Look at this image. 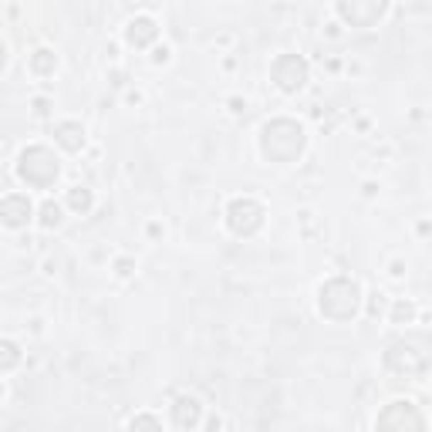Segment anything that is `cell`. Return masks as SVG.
Wrapping results in <instances>:
<instances>
[{
	"mask_svg": "<svg viewBox=\"0 0 432 432\" xmlns=\"http://www.w3.org/2000/svg\"><path fill=\"white\" fill-rule=\"evenodd\" d=\"M304 149V128L291 122V118H277L267 122L260 132V153L267 155L270 163H294Z\"/></svg>",
	"mask_w": 432,
	"mask_h": 432,
	"instance_id": "6da1fadb",
	"label": "cell"
},
{
	"mask_svg": "<svg viewBox=\"0 0 432 432\" xmlns=\"http://www.w3.org/2000/svg\"><path fill=\"white\" fill-rule=\"evenodd\" d=\"M358 304H361V291H358L355 280L348 277H331L328 284H321L318 291V307L321 314L331 321H348L355 318Z\"/></svg>",
	"mask_w": 432,
	"mask_h": 432,
	"instance_id": "7a4b0ae2",
	"label": "cell"
},
{
	"mask_svg": "<svg viewBox=\"0 0 432 432\" xmlns=\"http://www.w3.org/2000/svg\"><path fill=\"white\" fill-rule=\"evenodd\" d=\"M17 173H21L24 182L38 186V190H48L54 179H58L61 165H58V159H54L51 149H44V145H31V149L21 153V165H17Z\"/></svg>",
	"mask_w": 432,
	"mask_h": 432,
	"instance_id": "3957f363",
	"label": "cell"
},
{
	"mask_svg": "<svg viewBox=\"0 0 432 432\" xmlns=\"http://www.w3.org/2000/svg\"><path fill=\"white\" fill-rule=\"evenodd\" d=\"M227 223L237 237H250V233L264 227V206L250 200V196H240V200H233L227 206Z\"/></svg>",
	"mask_w": 432,
	"mask_h": 432,
	"instance_id": "277c9868",
	"label": "cell"
},
{
	"mask_svg": "<svg viewBox=\"0 0 432 432\" xmlns=\"http://www.w3.org/2000/svg\"><path fill=\"white\" fill-rule=\"evenodd\" d=\"M270 78H274V85L280 91H297L304 88L307 81V61L304 58H297V54H280L274 68H270Z\"/></svg>",
	"mask_w": 432,
	"mask_h": 432,
	"instance_id": "5b68a950",
	"label": "cell"
},
{
	"mask_svg": "<svg viewBox=\"0 0 432 432\" xmlns=\"http://www.w3.org/2000/svg\"><path fill=\"white\" fill-rule=\"evenodd\" d=\"M379 429H422L426 426V416L412 402H389V408L375 419Z\"/></svg>",
	"mask_w": 432,
	"mask_h": 432,
	"instance_id": "8992f818",
	"label": "cell"
},
{
	"mask_svg": "<svg viewBox=\"0 0 432 432\" xmlns=\"http://www.w3.org/2000/svg\"><path fill=\"white\" fill-rule=\"evenodd\" d=\"M338 11L348 24L355 27H371L385 11V0H338Z\"/></svg>",
	"mask_w": 432,
	"mask_h": 432,
	"instance_id": "52a82bcc",
	"label": "cell"
},
{
	"mask_svg": "<svg viewBox=\"0 0 432 432\" xmlns=\"http://www.w3.org/2000/svg\"><path fill=\"white\" fill-rule=\"evenodd\" d=\"M200 416H203V406H200L192 395H179L176 406H173V422H176L179 429H192V426H200Z\"/></svg>",
	"mask_w": 432,
	"mask_h": 432,
	"instance_id": "ba28073f",
	"label": "cell"
},
{
	"mask_svg": "<svg viewBox=\"0 0 432 432\" xmlns=\"http://www.w3.org/2000/svg\"><path fill=\"white\" fill-rule=\"evenodd\" d=\"M27 220H31V200L21 196V192L4 196V223L7 227H24Z\"/></svg>",
	"mask_w": 432,
	"mask_h": 432,
	"instance_id": "9c48e42d",
	"label": "cell"
},
{
	"mask_svg": "<svg viewBox=\"0 0 432 432\" xmlns=\"http://www.w3.org/2000/svg\"><path fill=\"white\" fill-rule=\"evenodd\" d=\"M155 34H159V27H155L153 17H135V21H128V27H125V41L132 48H145L149 41H155Z\"/></svg>",
	"mask_w": 432,
	"mask_h": 432,
	"instance_id": "30bf717a",
	"label": "cell"
},
{
	"mask_svg": "<svg viewBox=\"0 0 432 432\" xmlns=\"http://www.w3.org/2000/svg\"><path fill=\"white\" fill-rule=\"evenodd\" d=\"M54 139L61 142L68 153H78L85 145V128L78 125V122H61V125L54 128Z\"/></svg>",
	"mask_w": 432,
	"mask_h": 432,
	"instance_id": "8fae6325",
	"label": "cell"
},
{
	"mask_svg": "<svg viewBox=\"0 0 432 432\" xmlns=\"http://www.w3.org/2000/svg\"><path fill=\"white\" fill-rule=\"evenodd\" d=\"M31 68H34L38 75H51L54 68H58V58H54V51H48V48H41V51L31 54Z\"/></svg>",
	"mask_w": 432,
	"mask_h": 432,
	"instance_id": "7c38bea8",
	"label": "cell"
},
{
	"mask_svg": "<svg viewBox=\"0 0 432 432\" xmlns=\"http://www.w3.org/2000/svg\"><path fill=\"white\" fill-rule=\"evenodd\" d=\"M91 203H95V200H91V190H81V186H78V190L68 192V206H71L75 213H88Z\"/></svg>",
	"mask_w": 432,
	"mask_h": 432,
	"instance_id": "4fadbf2b",
	"label": "cell"
},
{
	"mask_svg": "<svg viewBox=\"0 0 432 432\" xmlns=\"http://www.w3.org/2000/svg\"><path fill=\"white\" fill-rule=\"evenodd\" d=\"M416 318V304H408V301H398L392 311V324H408V321Z\"/></svg>",
	"mask_w": 432,
	"mask_h": 432,
	"instance_id": "5bb4252c",
	"label": "cell"
},
{
	"mask_svg": "<svg viewBox=\"0 0 432 432\" xmlns=\"http://www.w3.org/2000/svg\"><path fill=\"white\" fill-rule=\"evenodd\" d=\"M41 223H44L48 230L58 227V223H61V206H58V203H44V206H41Z\"/></svg>",
	"mask_w": 432,
	"mask_h": 432,
	"instance_id": "9a60e30c",
	"label": "cell"
},
{
	"mask_svg": "<svg viewBox=\"0 0 432 432\" xmlns=\"http://www.w3.org/2000/svg\"><path fill=\"white\" fill-rule=\"evenodd\" d=\"M128 429H163V419H155V416H132L128 419Z\"/></svg>",
	"mask_w": 432,
	"mask_h": 432,
	"instance_id": "2e32d148",
	"label": "cell"
},
{
	"mask_svg": "<svg viewBox=\"0 0 432 432\" xmlns=\"http://www.w3.org/2000/svg\"><path fill=\"white\" fill-rule=\"evenodd\" d=\"M4 351H7V355H4V371H11L14 365H17V344L4 341Z\"/></svg>",
	"mask_w": 432,
	"mask_h": 432,
	"instance_id": "e0dca14e",
	"label": "cell"
},
{
	"mask_svg": "<svg viewBox=\"0 0 432 432\" xmlns=\"http://www.w3.org/2000/svg\"><path fill=\"white\" fill-rule=\"evenodd\" d=\"M118 274H122V277L132 274V260H118Z\"/></svg>",
	"mask_w": 432,
	"mask_h": 432,
	"instance_id": "ac0fdd59",
	"label": "cell"
}]
</instances>
